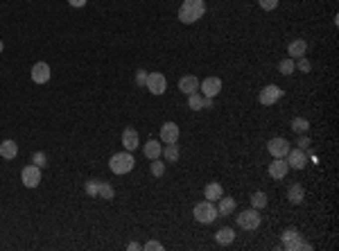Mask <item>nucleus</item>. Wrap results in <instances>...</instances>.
<instances>
[{"label":"nucleus","instance_id":"24","mask_svg":"<svg viewBox=\"0 0 339 251\" xmlns=\"http://www.w3.org/2000/svg\"><path fill=\"white\" fill-rule=\"evenodd\" d=\"M188 107H190L192 111H202V109H206V98H204L199 91H197V93H190L188 95Z\"/></svg>","mask_w":339,"mask_h":251},{"label":"nucleus","instance_id":"12","mask_svg":"<svg viewBox=\"0 0 339 251\" xmlns=\"http://www.w3.org/2000/svg\"><path fill=\"white\" fill-rule=\"evenodd\" d=\"M32 82L34 84H45L50 82V66L45 61H36L32 66Z\"/></svg>","mask_w":339,"mask_h":251},{"label":"nucleus","instance_id":"7","mask_svg":"<svg viewBox=\"0 0 339 251\" xmlns=\"http://www.w3.org/2000/svg\"><path fill=\"white\" fill-rule=\"evenodd\" d=\"M20 181L25 188H36L41 183V167L39 165H25L20 172Z\"/></svg>","mask_w":339,"mask_h":251},{"label":"nucleus","instance_id":"33","mask_svg":"<svg viewBox=\"0 0 339 251\" xmlns=\"http://www.w3.org/2000/svg\"><path fill=\"white\" fill-rule=\"evenodd\" d=\"M258 2H260V7L265 11H271V9H276V7H278V0H258Z\"/></svg>","mask_w":339,"mask_h":251},{"label":"nucleus","instance_id":"10","mask_svg":"<svg viewBox=\"0 0 339 251\" xmlns=\"http://www.w3.org/2000/svg\"><path fill=\"white\" fill-rule=\"evenodd\" d=\"M199 86H202V95H204V98H215V95L222 91V79L220 77H206L202 84H199Z\"/></svg>","mask_w":339,"mask_h":251},{"label":"nucleus","instance_id":"27","mask_svg":"<svg viewBox=\"0 0 339 251\" xmlns=\"http://www.w3.org/2000/svg\"><path fill=\"white\" fill-rule=\"evenodd\" d=\"M113 195H115V192H113V186H111V183H104V181H100V188H98V197H100V199H109V202H111V199H113Z\"/></svg>","mask_w":339,"mask_h":251},{"label":"nucleus","instance_id":"20","mask_svg":"<svg viewBox=\"0 0 339 251\" xmlns=\"http://www.w3.org/2000/svg\"><path fill=\"white\" fill-rule=\"evenodd\" d=\"M16 154H18V145H16L14 140H2V143H0V156L2 158L11 161V158H16Z\"/></svg>","mask_w":339,"mask_h":251},{"label":"nucleus","instance_id":"1","mask_svg":"<svg viewBox=\"0 0 339 251\" xmlns=\"http://www.w3.org/2000/svg\"><path fill=\"white\" fill-rule=\"evenodd\" d=\"M204 14H206V2L204 0H183L181 9H179V20L183 25H190L202 18Z\"/></svg>","mask_w":339,"mask_h":251},{"label":"nucleus","instance_id":"19","mask_svg":"<svg viewBox=\"0 0 339 251\" xmlns=\"http://www.w3.org/2000/svg\"><path fill=\"white\" fill-rule=\"evenodd\" d=\"M204 195H206L208 202H217V199H220L222 195H224V188H222V183L211 181L206 188H204Z\"/></svg>","mask_w":339,"mask_h":251},{"label":"nucleus","instance_id":"22","mask_svg":"<svg viewBox=\"0 0 339 251\" xmlns=\"http://www.w3.org/2000/svg\"><path fill=\"white\" fill-rule=\"evenodd\" d=\"M143 152H145V156H147L149 161H154V158L161 156L163 145L158 143V140H147V143H145V147H143Z\"/></svg>","mask_w":339,"mask_h":251},{"label":"nucleus","instance_id":"11","mask_svg":"<svg viewBox=\"0 0 339 251\" xmlns=\"http://www.w3.org/2000/svg\"><path fill=\"white\" fill-rule=\"evenodd\" d=\"M179 133H181V131H179V125L177 123H165L161 127V140L165 145H172V143H177V140H179Z\"/></svg>","mask_w":339,"mask_h":251},{"label":"nucleus","instance_id":"6","mask_svg":"<svg viewBox=\"0 0 339 251\" xmlns=\"http://www.w3.org/2000/svg\"><path fill=\"white\" fill-rule=\"evenodd\" d=\"M145 84H147V91L152 95H163L167 91V79L163 77V73H149Z\"/></svg>","mask_w":339,"mask_h":251},{"label":"nucleus","instance_id":"28","mask_svg":"<svg viewBox=\"0 0 339 251\" xmlns=\"http://www.w3.org/2000/svg\"><path fill=\"white\" fill-rule=\"evenodd\" d=\"M163 156H165V161H170V163H174V161H179V145L177 143H172V145H167L165 149H163Z\"/></svg>","mask_w":339,"mask_h":251},{"label":"nucleus","instance_id":"39","mask_svg":"<svg viewBox=\"0 0 339 251\" xmlns=\"http://www.w3.org/2000/svg\"><path fill=\"white\" fill-rule=\"evenodd\" d=\"M129 249H131V251H138V249H143V247L138 245V242H131V245H129Z\"/></svg>","mask_w":339,"mask_h":251},{"label":"nucleus","instance_id":"14","mask_svg":"<svg viewBox=\"0 0 339 251\" xmlns=\"http://www.w3.org/2000/svg\"><path fill=\"white\" fill-rule=\"evenodd\" d=\"M287 170H290V165H287V161H283V158H274V163H269V177L276 179V181L285 179Z\"/></svg>","mask_w":339,"mask_h":251},{"label":"nucleus","instance_id":"5","mask_svg":"<svg viewBox=\"0 0 339 251\" xmlns=\"http://www.w3.org/2000/svg\"><path fill=\"white\" fill-rule=\"evenodd\" d=\"M260 211H256V208H249V211H242L240 215H237V227L244 229V231H256L258 227H260Z\"/></svg>","mask_w":339,"mask_h":251},{"label":"nucleus","instance_id":"4","mask_svg":"<svg viewBox=\"0 0 339 251\" xmlns=\"http://www.w3.org/2000/svg\"><path fill=\"white\" fill-rule=\"evenodd\" d=\"M192 215H195L197 222H202V224H211V222H215V217L220 215L215 208V202H202V204H197L195 211H192Z\"/></svg>","mask_w":339,"mask_h":251},{"label":"nucleus","instance_id":"38","mask_svg":"<svg viewBox=\"0 0 339 251\" xmlns=\"http://www.w3.org/2000/svg\"><path fill=\"white\" fill-rule=\"evenodd\" d=\"M70 2V7H84L86 5V0H68Z\"/></svg>","mask_w":339,"mask_h":251},{"label":"nucleus","instance_id":"15","mask_svg":"<svg viewBox=\"0 0 339 251\" xmlns=\"http://www.w3.org/2000/svg\"><path fill=\"white\" fill-rule=\"evenodd\" d=\"M179 91L186 93V95L197 93V91H199V79H197L195 75H186V77H181L179 79Z\"/></svg>","mask_w":339,"mask_h":251},{"label":"nucleus","instance_id":"17","mask_svg":"<svg viewBox=\"0 0 339 251\" xmlns=\"http://www.w3.org/2000/svg\"><path fill=\"white\" fill-rule=\"evenodd\" d=\"M305 52H308V43H305L303 39H294V41H290V45H287V54H290L292 59H299V57H303Z\"/></svg>","mask_w":339,"mask_h":251},{"label":"nucleus","instance_id":"30","mask_svg":"<svg viewBox=\"0 0 339 251\" xmlns=\"http://www.w3.org/2000/svg\"><path fill=\"white\" fill-rule=\"evenodd\" d=\"M98 188H100V181L89 179V181H86V186H84V190H86V195H89V197H98Z\"/></svg>","mask_w":339,"mask_h":251},{"label":"nucleus","instance_id":"40","mask_svg":"<svg viewBox=\"0 0 339 251\" xmlns=\"http://www.w3.org/2000/svg\"><path fill=\"white\" fill-rule=\"evenodd\" d=\"M206 109H213V98H206Z\"/></svg>","mask_w":339,"mask_h":251},{"label":"nucleus","instance_id":"23","mask_svg":"<svg viewBox=\"0 0 339 251\" xmlns=\"http://www.w3.org/2000/svg\"><path fill=\"white\" fill-rule=\"evenodd\" d=\"M305 197V190L301 183H292L290 190H287V199H290V204H301Z\"/></svg>","mask_w":339,"mask_h":251},{"label":"nucleus","instance_id":"34","mask_svg":"<svg viewBox=\"0 0 339 251\" xmlns=\"http://www.w3.org/2000/svg\"><path fill=\"white\" fill-rule=\"evenodd\" d=\"M48 158H45V154L43 152H36L34 156H32V163H34V165H39V167H43V165H48Z\"/></svg>","mask_w":339,"mask_h":251},{"label":"nucleus","instance_id":"32","mask_svg":"<svg viewBox=\"0 0 339 251\" xmlns=\"http://www.w3.org/2000/svg\"><path fill=\"white\" fill-rule=\"evenodd\" d=\"M294 66L301 70V73H310V70H312V64H310V61L305 59V57H299V61H296Z\"/></svg>","mask_w":339,"mask_h":251},{"label":"nucleus","instance_id":"18","mask_svg":"<svg viewBox=\"0 0 339 251\" xmlns=\"http://www.w3.org/2000/svg\"><path fill=\"white\" fill-rule=\"evenodd\" d=\"M235 211V199L233 197H224V195H222L220 199H217V213H220V215H231V213Z\"/></svg>","mask_w":339,"mask_h":251},{"label":"nucleus","instance_id":"25","mask_svg":"<svg viewBox=\"0 0 339 251\" xmlns=\"http://www.w3.org/2000/svg\"><path fill=\"white\" fill-rule=\"evenodd\" d=\"M294 70H296V66H294V59H292V57H285V59L278 64V73L285 75V77H290Z\"/></svg>","mask_w":339,"mask_h":251},{"label":"nucleus","instance_id":"9","mask_svg":"<svg viewBox=\"0 0 339 251\" xmlns=\"http://www.w3.org/2000/svg\"><path fill=\"white\" fill-rule=\"evenodd\" d=\"M267 149L274 158H285L287 152H290V143H287L285 138H271L269 143H267Z\"/></svg>","mask_w":339,"mask_h":251},{"label":"nucleus","instance_id":"3","mask_svg":"<svg viewBox=\"0 0 339 251\" xmlns=\"http://www.w3.org/2000/svg\"><path fill=\"white\" fill-rule=\"evenodd\" d=\"M283 249L287 251H312V245L310 242H303V238L299 236V231L296 229H287L285 233H283Z\"/></svg>","mask_w":339,"mask_h":251},{"label":"nucleus","instance_id":"16","mask_svg":"<svg viewBox=\"0 0 339 251\" xmlns=\"http://www.w3.org/2000/svg\"><path fill=\"white\" fill-rule=\"evenodd\" d=\"M122 145H124V149L127 152H133V149H138V131L133 127H127L122 131Z\"/></svg>","mask_w":339,"mask_h":251},{"label":"nucleus","instance_id":"21","mask_svg":"<svg viewBox=\"0 0 339 251\" xmlns=\"http://www.w3.org/2000/svg\"><path fill=\"white\" fill-rule=\"evenodd\" d=\"M233 240H235V231H233V229H228V227L220 229V231L215 233V242H217V245H222V247L231 245Z\"/></svg>","mask_w":339,"mask_h":251},{"label":"nucleus","instance_id":"8","mask_svg":"<svg viewBox=\"0 0 339 251\" xmlns=\"http://www.w3.org/2000/svg\"><path fill=\"white\" fill-rule=\"evenodd\" d=\"M280 98H283V91L276 84H269V86H265L260 91V104H265V107H274Z\"/></svg>","mask_w":339,"mask_h":251},{"label":"nucleus","instance_id":"41","mask_svg":"<svg viewBox=\"0 0 339 251\" xmlns=\"http://www.w3.org/2000/svg\"><path fill=\"white\" fill-rule=\"evenodd\" d=\"M2 48H5V43H2V41H0V52H2Z\"/></svg>","mask_w":339,"mask_h":251},{"label":"nucleus","instance_id":"37","mask_svg":"<svg viewBox=\"0 0 339 251\" xmlns=\"http://www.w3.org/2000/svg\"><path fill=\"white\" fill-rule=\"evenodd\" d=\"M145 79H147V75H145V70H138V75H136V84H138V86H143V84H145Z\"/></svg>","mask_w":339,"mask_h":251},{"label":"nucleus","instance_id":"26","mask_svg":"<svg viewBox=\"0 0 339 251\" xmlns=\"http://www.w3.org/2000/svg\"><path fill=\"white\" fill-rule=\"evenodd\" d=\"M267 206V195L262 190H258V192H253L251 195V208H256V211H260V208H265Z\"/></svg>","mask_w":339,"mask_h":251},{"label":"nucleus","instance_id":"13","mask_svg":"<svg viewBox=\"0 0 339 251\" xmlns=\"http://www.w3.org/2000/svg\"><path fill=\"white\" fill-rule=\"evenodd\" d=\"M287 165L294 167V170H303L308 165V154L303 149H290L287 152Z\"/></svg>","mask_w":339,"mask_h":251},{"label":"nucleus","instance_id":"36","mask_svg":"<svg viewBox=\"0 0 339 251\" xmlns=\"http://www.w3.org/2000/svg\"><path fill=\"white\" fill-rule=\"evenodd\" d=\"M296 145H299V149H305V147H310V138H308V136H301L299 140H296Z\"/></svg>","mask_w":339,"mask_h":251},{"label":"nucleus","instance_id":"2","mask_svg":"<svg viewBox=\"0 0 339 251\" xmlns=\"http://www.w3.org/2000/svg\"><path fill=\"white\" fill-rule=\"evenodd\" d=\"M133 165H136V161H133L131 152H118V154H113L111 161H109V167H111V172L113 174H127L133 170Z\"/></svg>","mask_w":339,"mask_h":251},{"label":"nucleus","instance_id":"35","mask_svg":"<svg viewBox=\"0 0 339 251\" xmlns=\"http://www.w3.org/2000/svg\"><path fill=\"white\" fill-rule=\"evenodd\" d=\"M143 249L145 251H163V245L161 242H156V240H149V242H145Z\"/></svg>","mask_w":339,"mask_h":251},{"label":"nucleus","instance_id":"31","mask_svg":"<svg viewBox=\"0 0 339 251\" xmlns=\"http://www.w3.org/2000/svg\"><path fill=\"white\" fill-rule=\"evenodd\" d=\"M152 174L154 177H163V174H165V163L158 161V158H154L152 161Z\"/></svg>","mask_w":339,"mask_h":251},{"label":"nucleus","instance_id":"29","mask_svg":"<svg viewBox=\"0 0 339 251\" xmlns=\"http://www.w3.org/2000/svg\"><path fill=\"white\" fill-rule=\"evenodd\" d=\"M292 129H294L296 133H308L310 123L305 118H294V120H292Z\"/></svg>","mask_w":339,"mask_h":251}]
</instances>
